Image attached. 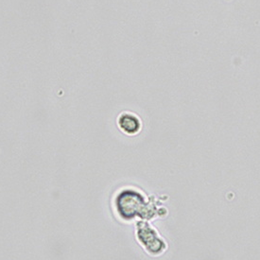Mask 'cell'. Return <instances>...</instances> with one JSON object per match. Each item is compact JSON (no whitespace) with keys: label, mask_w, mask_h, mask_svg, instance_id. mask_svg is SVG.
<instances>
[{"label":"cell","mask_w":260,"mask_h":260,"mask_svg":"<svg viewBox=\"0 0 260 260\" xmlns=\"http://www.w3.org/2000/svg\"><path fill=\"white\" fill-rule=\"evenodd\" d=\"M118 212L125 219H130L137 214L144 206V200L140 194L135 191H124L117 200Z\"/></svg>","instance_id":"obj_1"},{"label":"cell","mask_w":260,"mask_h":260,"mask_svg":"<svg viewBox=\"0 0 260 260\" xmlns=\"http://www.w3.org/2000/svg\"><path fill=\"white\" fill-rule=\"evenodd\" d=\"M118 124L120 128L127 134H136L140 128V122L137 117L131 114H123L119 117Z\"/></svg>","instance_id":"obj_2"}]
</instances>
